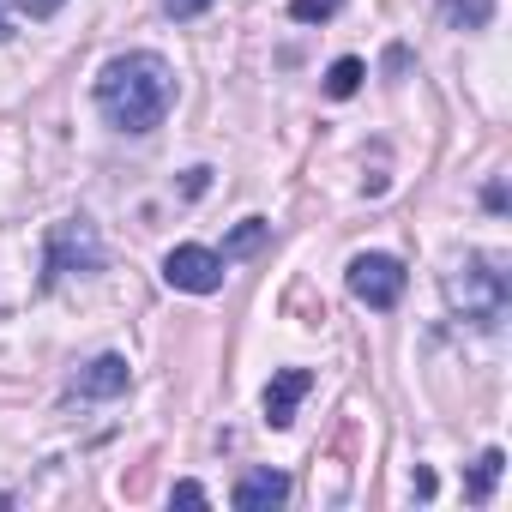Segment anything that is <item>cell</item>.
Masks as SVG:
<instances>
[{"instance_id": "cell-16", "label": "cell", "mask_w": 512, "mask_h": 512, "mask_svg": "<svg viewBox=\"0 0 512 512\" xmlns=\"http://www.w3.org/2000/svg\"><path fill=\"white\" fill-rule=\"evenodd\" d=\"M205 187H211V169H187V175H181V193H187V199H199Z\"/></svg>"}, {"instance_id": "cell-20", "label": "cell", "mask_w": 512, "mask_h": 512, "mask_svg": "<svg viewBox=\"0 0 512 512\" xmlns=\"http://www.w3.org/2000/svg\"><path fill=\"white\" fill-rule=\"evenodd\" d=\"M7 37H13V25H7V13H0V43H7Z\"/></svg>"}, {"instance_id": "cell-8", "label": "cell", "mask_w": 512, "mask_h": 512, "mask_svg": "<svg viewBox=\"0 0 512 512\" xmlns=\"http://www.w3.org/2000/svg\"><path fill=\"white\" fill-rule=\"evenodd\" d=\"M127 356H97V362H85L79 374H73V392L79 398H121L127 392Z\"/></svg>"}, {"instance_id": "cell-17", "label": "cell", "mask_w": 512, "mask_h": 512, "mask_svg": "<svg viewBox=\"0 0 512 512\" xmlns=\"http://www.w3.org/2000/svg\"><path fill=\"white\" fill-rule=\"evenodd\" d=\"M169 500H181V506H205V488H199V482H175Z\"/></svg>"}, {"instance_id": "cell-3", "label": "cell", "mask_w": 512, "mask_h": 512, "mask_svg": "<svg viewBox=\"0 0 512 512\" xmlns=\"http://www.w3.org/2000/svg\"><path fill=\"white\" fill-rule=\"evenodd\" d=\"M67 272H103V235L91 217H67L49 229L43 247V284H61Z\"/></svg>"}, {"instance_id": "cell-19", "label": "cell", "mask_w": 512, "mask_h": 512, "mask_svg": "<svg viewBox=\"0 0 512 512\" xmlns=\"http://www.w3.org/2000/svg\"><path fill=\"white\" fill-rule=\"evenodd\" d=\"M410 488H416V500H434V470H416Z\"/></svg>"}, {"instance_id": "cell-15", "label": "cell", "mask_w": 512, "mask_h": 512, "mask_svg": "<svg viewBox=\"0 0 512 512\" xmlns=\"http://www.w3.org/2000/svg\"><path fill=\"white\" fill-rule=\"evenodd\" d=\"M67 7V0H19V13H31V19H55Z\"/></svg>"}, {"instance_id": "cell-2", "label": "cell", "mask_w": 512, "mask_h": 512, "mask_svg": "<svg viewBox=\"0 0 512 512\" xmlns=\"http://www.w3.org/2000/svg\"><path fill=\"white\" fill-rule=\"evenodd\" d=\"M446 296H452V308H458L470 326L494 332V326L506 320V302H512L506 260H500V253H470V260L446 278Z\"/></svg>"}, {"instance_id": "cell-13", "label": "cell", "mask_w": 512, "mask_h": 512, "mask_svg": "<svg viewBox=\"0 0 512 512\" xmlns=\"http://www.w3.org/2000/svg\"><path fill=\"white\" fill-rule=\"evenodd\" d=\"M266 229H272V223H260V217H247V223H241V229L229 235V253H253V247L266 241Z\"/></svg>"}, {"instance_id": "cell-11", "label": "cell", "mask_w": 512, "mask_h": 512, "mask_svg": "<svg viewBox=\"0 0 512 512\" xmlns=\"http://www.w3.org/2000/svg\"><path fill=\"white\" fill-rule=\"evenodd\" d=\"M362 79H368V67H362L356 55H344V61H332L326 91H332V97H356V91H362Z\"/></svg>"}, {"instance_id": "cell-18", "label": "cell", "mask_w": 512, "mask_h": 512, "mask_svg": "<svg viewBox=\"0 0 512 512\" xmlns=\"http://www.w3.org/2000/svg\"><path fill=\"white\" fill-rule=\"evenodd\" d=\"M482 205H488V211H506V187H500V181H488V187H482Z\"/></svg>"}, {"instance_id": "cell-6", "label": "cell", "mask_w": 512, "mask_h": 512, "mask_svg": "<svg viewBox=\"0 0 512 512\" xmlns=\"http://www.w3.org/2000/svg\"><path fill=\"white\" fill-rule=\"evenodd\" d=\"M308 392H314V374H308V368H278L272 386H266V398H260V404H266V422H272V428H290V422H296V404H302Z\"/></svg>"}, {"instance_id": "cell-5", "label": "cell", "mask_w": 512, "mask_h": 512, "mask_svg": "<svg viewBox=\"0 0 512 512\" xmlns=\"http://www.w3.org/2000/svg\"><path fill=\"white\" fill-rule=\"evenodd\" d=\"M163 278H169V290L211 296V290H223V260H217L211 247H175L169 260H163Z\"/></svg>"}, {"instance_id": "cell-12", "label": "cell", "mask_w": 512, "mask_h": 512, "mask_svg": "<svg viewBox=\"0 0 512 512\" xmlns=\"http://www.w3.org/2000/svg\"><path fill=\"white\" fill-rule=\"evenodd\" d=\"M338 13V0H290V19L296 25H320V19H332Z\"/></svg>"}, {"instance_id": "cell-10", "label": "cell", "mask_w": 512, "mask_h": 512, "mask_svg": "<svg viewBox=\"0 0 512 512\" xmlns=\"http://www.w3.org/2000/svg\"><path fill=\"white\" fill-rule=\"evenodd\" d=\"M500 470H506V452H500V446H488V452L476 458V470H470V488H464V494H470V500L482 506V500L494 494V482H500Z\"/></svg>"}, {"instance_id": "cell-1", "label": "cell", "mask_w": 512, "mask_h": 512, "mask_svg": "<svg viewBox=\"0 0 512 512\" xmlns=\"http://www.w3.org/2000/svg\"><path fill=\"white\" fill-rule=\"evenodd\" d=\"M175 103V73L163 55L151 49H133V55H115L103 73H97V109L109 127L121 133H151Z\"/></svg>"}, {"instance_id": "cell-4", "label": "cell", "mask_w": 512, "mask_h": 512, "mask_svg": "<svg viewBox=\"0 0 512 512\" xmlns=\"http://www.w3.org/2000/svg\"><path fill=\"white\" fill-rule=\"evenodd\" d=\"M344 278H350V296H356V302H368V308H380V314H386V308H398V296H404V284H410V278H404V266L392 260V253H356Z\"/></svg>"}, {"instance_id": "cell-14", "label": "cell", "mask_w": 512, "mask_h": 512, "mask_svg": "<svg viewBox=\"0 0 512 512\" xmlns=\"http://www.w3.org/2000/svg\"><path fill=\"white\" fill-rule=\"evenodd\" d=\"M205 7H211V0H163V13H169V19H199Z\"/></svg>"}, {"instance_id": "cell-9", "label": "cell", "mask_w": 512, "mask_h": 512, "mask_svg": "<svg viewBox=\"0 0 512 512\" xmlns=\"http://www.w3.org/2000/svg\"><path fill=\"white\" fill-rule=\"evenodd\" d=\"M440 25L446 31H488L494 25V0H440Z\"/></svg>"}, {"instance_id": "cell-7", "label": "cell", "mask_w": 512, "mask_h": 512, "mask_svg": "<svg viewBox=\"0 0 512 512\" xmlns=\"http://www.w3.org/2000/svg\"><path fill=\"white\" fill-rule=\"evenodd\" d=\"M229 500H235L241 512H272V506L290 500V476H284V470H247Z\"/></svg>"}]
</instances>
